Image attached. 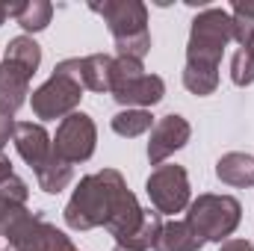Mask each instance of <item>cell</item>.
Here are the masks:
<instances>
[{"label":"cell","instance_id":"25","mask_svg":"<svg viewBox=\"0 0 254 251\" xmlns=\"http://www.w3.org/2000/svg\"><path fill=\"white\" fill-rule=\"evenodd\" d=\"M219 251H254V246L246 243V240H225Z\"/></svg>","mask_w":254,"mask_h":251},{"label":"cell","instance_id":"2","mask_svg":"<svg viewBox=\"0 0 254 251\" xmlns=\"http://www.w3.org/2000/svg\"><path fill=\"white\" fill-rule=\"evenodd\" d=\"M92 12H98L116 39V54L142 63L151 51V33H148V9L139 0H104L89 3Z\"/></svg>","mask_w":254,"mask_h":251},{"label":"cell","instance_id":"15","mask_svg":"<svg viewBox=\"0 0 254 251\" xmlns=\"http://www.w3.org/2000/svg\"><path fill=\"white\" fill-rule=\"evenodd\" d=\"M113 80V57L107 54H92L80 60V83L89 92H110Z\"/></svg>","mask_w":254,"mask_h":251},{"label":"cell","instance_id":"14","mask_svg":"<svg viewBox=\"0 0 254 251\" xmlns=\"http://www.w3.org/2000/svg\"><path fill=\"white\" fill-rule=\"evenodd\" d=\"M201 249H204V240L187 225V219L163 225L160 240L154 246V251H201Z\"/></svg>","mask_w":254,"mask_h":251},{"label":"cell","instance_id":"13","mask_svg":"<svg viewBox=\"0 0 254 251\" xmlns=\"http://www.w3.org/2000/svg\"><path fill=\"white\" fill-rule=\"evenodd\" d=\"M216 178H219L222 184L237 187V189L254 187V157L240 154V151L225 154V157L216 163Z\"/></svg>","mask_w":254,"mask_h":251},{"label":"cell","instance_id":"27","mask_svg":"<svg viewBox=\"0 0 254 251\" xmlns=\"http://www.w3.org/2000/svg\"><path fill=\"white\" fill-rule=\"evenodd\" d=\"M12 175H15V172H12V160H9L6 154H0V184H6Z\"/></svg>","mask_w":254,"mask_h":251},{"label":"cell","instance_id":"20","mask_svg":"<svg viewBox=\"0 0 254 251\" xmlns=\"http://www.w3.org/2000/svg\"><path fill=\"white\" fill-rule=\"evenodd\" d=\"M231 80L237 86H252L254 83V54L249 48H240L231 57Z\"/></svg>","mask_w":254,"mask_h":251},{"label":"cell","instance_id":"17","mask_svg":"<svg viewBox=\"0 0 254 251\" xmlns=\"http://www.w3.org/2000/svg\"><path fill=\"white\" fill-rule=\"evenodd\" d=\"M6 63H15L18 68H24L30 77L36 74V68L42 63V48L30 39V36H18L6 45Z\"/></svg>","mask_w":254,"mask_h":251},{"label":"cell","instance_id":"9","mask_svg":"<svg viewBox=\"0 0 254 251\" xmlns=\"http://www.w3.org/2000/svg\"><path fill=\"white\" fill-rule=\"evenodd\" d=\"M192 127L184 116H163L157 125L151 127V142H148V160L151 166H163L175 151H181L190 142Z\"/></svg>","mask_w":254,"mask_h":251},{"label":"cell","instance_id":"11","mask_svg":"<svg viewBox=\"0 0 254 251\" xmlns=\"http://www.w3.org/2000/svg\"><path fill=\"white\" fill-rule=\"evenodd\" d=\"M45 231H48L45 216H42V213H30L27 207H21V210L9 219L3 237L9 240V251H42Z\"/></svg>","mask_w":254,"mask_h":251},{"label":"cell","instance_id":"31","mask_svg":"<svg viewBox=\"0 0 254 251\" xmlns=\"http://www.w3.org/2000/svg\"><path fill=\"white\" fill-rule=\"evenodd\" d=\"M0 68H3V65H0Z\"/></svg>","mask_w":254,"mask_h":251},{"label":"cell","instance_id":"1","mask_svg":"<svg viewBox=\"0 0 254 251\" xmlns=\"http://www.w3.org/2000/svg\"><path fill=\"white\" fill-rule=\"evenodd\" d=\"M127 192L125 178L116 172V169H104L98 175H86L71 201L65 204V225L74 228V231H92V228H101L110 222L119 198Z\"/></svg>","mask_w":254,"mask_h":251},{"label":"cell","instance_id":"7","mask_svg":"<svg viewBox=\"0 0 254 251\" xmlns=\"http://www.w3.org/2000/svg\"><path fill=\"white\" fill-rule=\"evenodd\" d=\"M145 192L160 216H175L190 207V178L187 169L178 163H163L151 172Z\"/></svg>","mask_w":254,"mask_h":251},{"label":"cell","instance_id":"10","mask_svg":"<svg viewBox=\"0 0 254 251\" xmlns=\"http://www.w3.org/2000/svg\"><path fill=\"white\" fill-rule=\"evenodd\" d=\"M12 142L21 154V160L39 172L51 157H54V139L48 136V130L42 125H33V122H15V133H12Z\"/></svg>","mask_w":254,"mask_h":251},{"label":"cell","instance_id":"21","mask_svg":"<svg viewBox=\"0 0 254 251\" xmlns=\"http://www.w3.org/2000/svg\"><path fill=\"white\" fill-rule=\"evenodd\" d=\"M234 18V42H240V48H252L254 42V18H246L240 12H231Z\"/></svg>","mask_w":254,"mask_h":251},{"label":"cell","instance_id":"24","mask_svg":"<svg viewBox=\"0 0 254 251\" xmlns=\"http://www.w3.org/2000/svg\"><path fill=\"white\" fill-rule=\"evenodd\" d=\"M18 210H21L18 204H12V201L0 198V237H3V231H6V225H9V219H12Z\"/></svg>","mask_w":254,"mask_h":251},{"label":"cell","instance_id":"26","mask_svg":"<svg viewBox=\"0 0 254 251\" xmlns=\"http://www.w3.org/2000/svg\"><path fill=\"white\" fill-rule=\"evenodd\" d=\"M231 12H240V15H246V18H254V0H240V3H234Z\"/></svg>","mask_w":254,"mask_h":251},{"label":"cell","instance_id":"18","mask_svg":"<svg viewBox=\"0 0 254 251\" xmlns=\"http://www.w3.org/2000/svg\"><path fill=\"white\" fill-rule=\"evenodd\" d=\"M71 178H74V169L60 160L57 154L36 172V181H39V187L45 189V192H51V195H57V192H63L68 184H71Z\"/></svg>","mask_w":254,"mask_h":251},{"label":"cell","instance_id":"5","mask_svg":"<svg viewBox=\"0 0 254 251\" xmlns=\"http://www.w3.org/2000/svg\"><path fill=\"white\" fill-rule=\"evenodd\" d=\"M243 219V207L234 195H198L187 207V225L204 243H225Z\"/></svg>","mask_w":254,"mask_h":251},{"label":"cell","instance_id":"12","mask_svg":"<svg viewBox=\"0 0 254 251\" xmlns=\"http://www.w3.org/2000/svg\"><path fill=\"white\" fill-rule=\"evenodd\" d=\"M30 95V74L24 68H18L15 63H6L0 68V113L15 116Z\"/></svg>","mask_w":254,"mask_h":251},{"label":"cell","instance_id":"8","mask_svg":"<svg viewBox=\"0 0 254 251\" xmlns=\"http://www.w3.org/2000/svg\"><path fill=\"white\" fill-rule=\"evenodd\" d=\"M95 142H98V130L95 122L86 113H71L68 119L60 122L57 136H54V154L65 160L68 166L74 163H86L95 154Z\"/></svg>","mask_w":254,"mask_h":251},{"label":"cell","instance_id":"23","mask_svg":"<svg viewBox=\"0 0 254 251\" xmlns=\"http://www.w3.org/2000/svg\"><path fill=\"white\" fill-rule=\"evenodd\" d=\"M12 133H15V119L0 113V154H3V145L12 139Z\"/></svg>","mask_w":254,"mask_h":251},{"label":"cell","instance_id":"3","mask_svg":"<svg viewBox=\"0 0 254 251\" xmlns=\"http://www.w3.org/2000/svg\"><path fill=\"white\" fill-rule=\"evenodd\" d=\"M228 42H234V18H231V12H225L219 6L204 9L192 21L187 65L219 71V63H222V54H225Z\"/></svg>","mask_w":254,"mask_h":251},{"label":"cell","instance_id":"19","mask_svg":"<svg viewBox=\"0 0 254 251\" xmlns=\"http://www.w3.org/2000/svg\"><path fill=\"white\" fill-rule=\"evenodd\" d=\"M154 127V116L148 110H122L113 116V130L125 139H136Z\"/></svg>","mask_w":254,"mask_h":251},{"label":"cell","instance_id":"16","mask_svg":"<svg viewBox=\"0 0 254 251\" xmlns=\"http://www.w3.org/2000/svg\"><path fill=\"white\" fill-rule=\"evenodd\" d=\"M12 18L27 30V33H39L51 24L54 18V6L48 0H24V3H12Z\"/></svg>","mask_w":254,"mask_h":251},{"label":"cell","instance_id":"6","mask_svg":"<svg viewBox=\"0 0 254 251\" xmlns=\"http://www.w3.org/2000/svg\"><path fill=\"white\" fill-rule=\"evenodd\" d=\"M110 95L127 107V110H145L163 101L166 83L157 74H145L142 63L116 57L113 60V80H110Z\"/></svg>","mask_w":254,"mask_h":251},{"label":"cell","instance_id":"29","mask_svg":"<svg viewBox=\"0 0 254 251\" xmlns=\"http://www.w3.org/2000/svg\"><path fill=\"white\" fill-rule=\"evenodd\" d=\"M113 251H133V249H125V246H116Z\"/></svg>","mask_w":254,"mask_h":251},{"label":"cell","instance_id":"28","mask_svg":"<svg viewBox=\"0 0 254 251\" xmlns=\"http://www.w3.org/2000/svg\"><path fill=\"white\" fill-rule=\"evenodd\" d=\"M6 18H12V3H0V24H3Z\"/></svg>","mask_w":254,"mask_h":251},{"label":"cell","instance_id":"4","mask_svg":"<svg viewBox=\"0 0 254 251\" xmlns=\"http://www.w3.org/2000/svg\"><path fill=\"white\" fill-rule=\"evenodd\" d=\"M83 98V83H80V60H65L54 68L51 80L42 83L30 104H33V113L45 122L51 119H68L77 104Z\"/></svg>","mask_w":254,"mask_h":251},{"label":"cell","instance_id":"22","mask_svg":"<svg viewBox=\"0 0 254 251\" xmlns=\"http://www.w3.org/2000/svg\"><path fill=\"white\" fill-rule=\"evenodd\" d=\"M42 251H80L63 231H57L54 225H48L45 231V243H42Z\"/></svg>","mask_w":254,"mask_h":251},{"label":"cell","instance_id":"30","mask_svg":"<svg viewBox=\"0 0 254 251\" xmlns=\"http://www.w3.org/2000/svg\"><path fill=\"white\" fill-rule=\"evenodd\" d=\"M249 51H252V54H254V42H252V48H249Z\"/></svg>","mask_w":254,"mask_h":251}]
</instances>
